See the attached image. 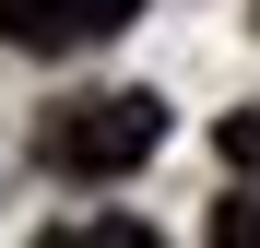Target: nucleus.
I'll use <instances>...</instances> for the list:
<instances>
[{
    "instance_id": "obj_1",
    "label": "nucleus",
    "mask_w": 260,
    "mask_h": 248,
    "mask_svg": "<svg viewBox=\"0 0 260 248\" xmlns=\"http://www.w3.org/2000/svg\"><path fill=\"white\" fill-rule=\"evenodd\" d=\"M166 142V95H59L36 118V165L48 178H130Z\"/></svg>"
},
{
    "instance_id": "obj_2",
    "label": "nucleus",
    "mask_w": 260,
    "mask_h": 248,
    "mask_svg": "<svg viewBox=\"0 0 260 248\" xmlns=\"http://www.w3.org/2000/svg\"><path fill=\"white\" fill-rule=\"evenodd\" d=\"M118 24H142V0H0V36L36 59H71V48H107Z\"/></svg>"
},
{
    "instance_id": "obj_3",
    "label": "nucleus",
    "mask_w": 260,
    "mask_h": 248,
    "mask_svg": "<svg viewBox=\"0 0 260 248\" xmlns=\"http://www.w3.org/2000/svg\"><path fill=\"white\" fill-rule=\"evenodd\" d=\"M48 248H154V225H130V213H95V225H48Z\"/></svg>"
},
{
    "instance_id": "obj_4",
    "label": "nucleus",
    "mask_w": 260,
    "mask_h": 248,
    "mask_svg": "<svg viewBox=\"0 0 260 248\" xmlns=\"http://www.w3.org/2000/svg\"><path fill=\"white\" fill-rule=\"evenodd\" d=\"M213 154H225V165H237V178H260V107H237V118H225V130H213Z\"/></svg>"
},
{
    "instance_id": "obj_5",
    "label": "nucleus",
    "mask_w": 260,
    "mask_h": 248,
    "mask_svg": "<svg viewBox=\"0 0 260 248\" xmlns=\"http://www.w3.org/2000/svg\"><path fill=\"white\" fill-rule=\"evenodd\" d=\"M213 248H260V201H225L213 213Z\"/></svg>"
}]
</instances>
